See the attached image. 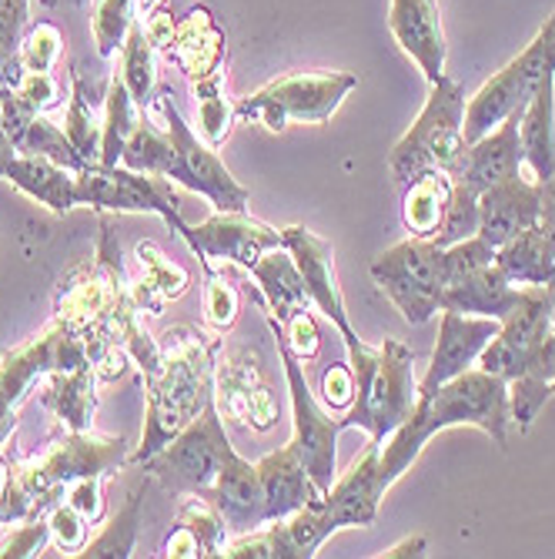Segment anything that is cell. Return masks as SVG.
Listing matches in <instances>:
<instances>
[{
    "label": "cell",
    "instance_id": "1",
    "mask_svg": "<svg viewBox=\"0 0 555 559\" xmlns=\"http://www.w3.org/2000/svg\"><path fill=\"white\" fill-rule=\"evenodd\" d=\"M55 316L68 322L87 348L105 342L121 345L141 372H150L161 362V342L141 325V312L131 298V278L121 262V245L114 241V228L108 222L100 225L97 255L61 282Z\"/></svg>",
    "mask_w": 555,
    "mask_h": 559
},
{
    "label": "cell",
    "instance_id": "2",
    "mask_svg": "<svg viewBox=\"0 0 555 559\" xmlns=\"http://www.w3.org/2000/svg\"><path fill=\"white\" fill-rule=\"evenodd\" d=\"M472 426L492 436L495 445L509 442L512 409H509V382L492 376L479 366L466 369L462 376L442 382L438 389L419 395L412 416L401 423L388 442H382V486L385 492L412 469L435 432Z\"/></svg>",
    "mask_w": 555,
    "mask_h": 559
},
{
    "label": "cell",
    "instance_id": "3",
    "mask_svg": "<svg viewBox=\"0 0 555 559\" xmlns=\"http://www.w3.org/2000/svg\"><path fill=\"white\" fill-rule=\"evenodd\" d=\"M161 362L144 372V432L131 452V463H147L184 426H191L215 395V355L221 348L218 332L205 335L178 325L161 338Z\"/></svg>",
    "mask_w": 555,
    "mask_h": 559
},
{
    "label": "cell",
    "instance_id": "4",
    "mask_svg": "<svg viewBox=\"0 0 555 559\" xmlns=\"http://www.w3.org/2000/svg\"><path fill=\"white\" fill-rule=\"evenodd\" d=\"M150 108L161 111L165 131L150 128L141 118L124 144L121 165L131 171H141V175L178 181L197 194H205L215 205V212H248V205H251L248 188L234 181V175L215 155V147L191 131V124L174 108L171 91H158Z\"/></svg>",
    "mask_w": 555,
    "mask_h": 559
},
{
    "label": "cell",
    "instance_id": "5",
    "mask_svg": "<svg viewBox=\"0 0 555 559\" xmlns=\"http://www.w3.org/2000/svg\"><path fill=\"white\" fill-rule=\"evenodd\" d=\"M519 301L498 322V335L482 348L479 369L509 382V409L519 432H529L552 395L555 329L545 285H519Z\"/></svg>",
    "mask_w": 555,
    "mask_h": 559
},
{
    "label": "cell",
    "instance_id": "6",
    "mask_svg": "<svg viewBox=\"0 0 555 559\" xmlns=\"http://www.w3.org/2000/svg\"><path fill=\"white\" fill-rule=\"evenodd\" d=\"M131 460L128 439L97 436L91 429L68 432L47 442L37 455L8 463L0 455V523L40 516L64 499V489L84 476H111Z\"/></svg>",
    "mask_w": 555,
    "mask_h": 559
},
{
    "label": "cell",
    "instance_id": "7",
    "mask_svg": "<svg viewBox=\"0 0 555 559\" xmlns=\"http://www.w3.org/2000/svg\"><path fill=\"white\" fill-rule=\"evenodd\" d=\"M348 366L355 372V402L341 416V429H365L385 442L419 402V382L412 376L415 352L398 338H385L378 348L359 338L348 345Z\"/></svg>",
    "mask_w": 555,
    "mask_h": 559
},
{
    "label": "cell",
    "instance_id": "8",
    "mask_svg": "<svg viewBox=\"0 0 555 559\" xmlns=\"http://www.w3.org/2000/svg\"><path fill=\"white\" fill-rule=\"evenodd\" d=\"M466 105H469L466 87L456 78L442 74L432 84L422 115L406 131V138L388 151V168L395 181L409 185L432 171L459 178L466 155H469Z\"/></svg>",
    "mask_w": 555,
    "mask_h": 559
},
{
    "label": "cell",
    "instance_id": "9",
    "mask_svg": "<svg viewBox=\"0 0 555 559\" xmlns=\"http://www.w3.org/2000/svg\"><path fill=\"white\" fill-rule=\"evenodd\" d=\"M359 87V78L348 71H294L268 81L262 91L238 100V118L258 121L268 131H285L288 121L325 124L341 100Z\"/></svg>",
    "mask_w": 555,
    "mask_h": 559
},
{
    "label": "cell",
    "instance_id": "10",
    "mask_svg": "<svg viewBox=\"0 0 555 559\" xmlns=\"http://www.w3.org/2000/svg\"><path fill=\"white\" fill-rule=\"evenodd\" d=\"M84 362H91L87 342L58 316L34 338L11 348L4 359H0V449L11 439L17 426V409L31 399L34 385H40L47 372L77 369Z\"/></svg>",
    "mask_w": 555,
    "mask_h": 559
},
{
    "label": "cell",
    "instance_id": "11",
    "mask_svg": "<svg viewBox=\"0 0 555 559\" xmlns=\"http://www.w3.org/2000/svg\"><path fill=\"white\" fill-rule=\"evenodd\" d=\"M268 325L275 332L278 342V355H281V366H285V379H288V399H291V445L298 449L301 463H305L312 483L318 486V492L325 496L331 489V483L338 479V436L341 419H335L328 409H322L318 399L309 389L305 369H301V359L291 352L288 338H285V325L268 312Z\"/></svg>",
    "mask_w": 555,
    "mask_h": 559
},
{
    "label": "cell",
    "instance_id": "12",
    "mask_svg": "<svg viewBox=\"0 0 555 559\" xmlns=\"http://www.w3.org/2000/svg\"><path fill=\"white\" fill-rule=\"evenodd\" d=\"M545 71H555V11L522 55L512 58L498 74H492L479 87L475 97H469L466 141L472 144V141L485 138L488 131H495L512 111H526Z\"/></svg>",
    "mask_w": 555,
    "mask_h": 559
},
{
    "label": "cell",
    "instance_id": "13",
    "mask_svg": "<svg viewBox=\"0 0 555 559\" xmlns=\"http://www.w3.org/2000/svg\"><path fill=\"white\" fill-rule=\"evenodd\" d=\"M231 442L225 432V419L212 402L201 409V416L184 426L158 455L144 463V473L155 476L174 496H205L225 463Z\"/></svg>",
    "mask_w": 555,
    "mask_h": 559
},
{
    "label": "cell",
    "instance_id": "14",
    "mask_svg": "<svg viewBox=\"0 0 555 559\" xmlns=\"http://www.w3.org/2000/svg\"><path fill=\"white\" fill-rule=\"evenodd\" d=\"M369 272L409 325H425L442 312V248L432 238L409 235L382 251Z\"/></svg>",
    "mask_w": 555,
    "mask_h": 559
},
{
    "label": "cell",
    "instance_id": "15",
    "mask_svg": "<svg viewBox=\"0 0 555 559\" xmlns=\"http://www.w3.org/2000/svg\"><path fill=\"white\" fill-rule=\"evenodd\" d=\"M77 205H91L100 212H147L161 215L168 225H181L178 201L171 198L168 185L155 175H141L124 165H87L77 171L74 185Z\"/></svg>",
    "mask_w": 555,
    "mask_h": 559
},
{
    "label": "cell",
    "instance_id": "16",
    "mask_svg": "<svg viewBox=\"0 0 555 559\" xmlns=\"http://www.w3.org/2000/svg\"><path fill=\"white\" fill-rule=\"evenodd\" d=\"M178 235L188 241V248L208 262H231L238 269H251L265 251L272 248H285V238L278 228L251 218L248 212H215L212 218H205L201 225H188L181 218Z\"/></svg>",
    "mask_w": 555,
    "mask_h": 559
},
{
    "label": "cell",
    "instance_id": "17",
    "mask_svg": "<svg viewBox=\"0 0 555 559\" xmlns=\"http://www.w3.org/2000/svg\"><path fill=\"white\" fill-rule=\"evenodd\" d=\"M382 442L369 439L365 452L351 463L325 496L315 499V510L328 533L345 526H372L378 520V502L385 499L382 486Z\"/></svg>",
    "mask_w": 555,
    "mask_h": 559
},
{
    "label": "cell",
    "instance_id": "18",
    "mask_svg": "<svg viewBox=\"0 0 555 559\" xmlns=\"http://www.w3.org/2000/svg\"><path fill=\"white\" fill-rule=\"evenodd\" d=\"M281 238H285V248L291 251V259H294V265L301 272V282H305V292H309L312 305L338 329L345 348L355 345L359 335H355V329H351V322H348L345 295H341L338 278H335V251H331V241L318 238L305 225L281 228Z\"/></svg>",
    "mask_w": 555,
    "mask_h": 559
},
{
    "label": "cell",
    "instance_id": "19",
    "mask_svg": "<svg viewBox=\"0 0 555 559\" xmlns=\"http://www.w3.org/2000/svg\"><path fill=\"white\" fill-rule=\"evenodd\" d=\"M215 405L221 416L258 432H268L278 419L275 395L262 382L258 359L251 366L248 352H231L221 366L215 362Z\"/></svg>",
    "mask_w": 555,
    "mask_h": 559
},
{
    "label": "cell",
    "instance_id": "20",
    "mask_svg": "<svg viewBox=\"0 0 555 559\" xmlns=\"http://www.w3.org/2000/svg\"><path fill=\"white\" fill-rule=\"evenodd\" d=\"M498 335V319H482V316H462L442 309V325H438V345L432 352V362L425 379L419 382V395L438 389L442 382L462 376L466 369L479 366L482 348Z\"/></svg>",
    "mask_w": 555,
    "mask_h": 559
},
{
    "label": "cell",
    "instance_id": "21",
    "mask_svg": "<svg viewBox=\"0 0 555 559\" xmlns=\"http://www.w3.org/2000/svg\"><path fill=\"white\" fill-rule=\"evenodd\" d=\"M388 31L395 44L419 64L429 84H435L445 74L448 44H445L438 0H391Z\"/></svg>",
    "mask_w": 555,
    "mask_h": 559
},
{
    "label": "cell",
    "instance_id": "22",
    "mask_svg": "<svg viewBox=\"0 0 555 559\" xmlns=\"http://www.w3.org/2000/svg\"><path fill=\"white\" fill-rule=\"evenodd\" d=\"M201 499H208L221 513V520L228 523V530H234V533H248V530L268 523V506H265L258 466H251L244 455H238L234 445L228 449L212 489Z\"/></svg>",
    "mask_w": 555,
    "mask_h": 559
},
{
    "label": "cell",
    "instance_id": "23",
    "mask_svg": "<svg viewBox=\"0 0 555 559\" xmlns=\"http://www.w3.org/2000/svg\"><path fill=\"white\" fill-rule=\"evenodd\" d=\"M539 222H542L539 181L516 175L479 194V238H485L492 248L506 245L509 238H516L519 231Z\"/></svg>",
    "mask_w": 555,
    "mask_h": 559
},
{
    "label": "cell",
    "instance_id": "24",
    "mask_svg": "<svg viewBox=\"0 0 555 559\" xmlns=\"http://www.w3.org/2000/svg\"><path fill=\"white\" fill-rule=\"evenodd\" d=\"M519 124H522V111H512L495 131H488L485 138L472 141L459 178H451V181H462L475 194H482L492 185H502V181L522 175L526 158H522Z\"/></svg>",
    "mask_w": 555,
    "mask_h": 559
},
{
    "label": "cell",
    "instance_id": "25",
    "mask_svg": "<svg viewBox=\"0 0 555 559\" xmlns=\"http://www.w3.org/2000/svg\"><path fill=\"white\" fill-rule=\"evenodd\" d=\"M168 61L194 84L201 78H212L221 71L225 61V34L218 31L208 8H191L184 21H178L171 44L165 47Z\"/></svg>",
    "mask_w": 555,
    "mask_h": 559
},
{
    "label": "cell",
    "instance_id": "26",
    "mask_svg": "<svg viewBox=\"0 0 555 559\" xmlns=\"http://www.w3.org/2000/svg\"><path fill=\"white\" fill-rule=\"evenodd\" d=\"M128 278H131V298L137 305V312L150 319L165 316L168 305L181 298L191 285L188 269L171 262L155 241H141L134 248V275Z\"/></svg>",
    "mask_w": 555,
    "mask_h": 559
},
{
    "label": "cell",
    "instance_id": "27",
    "mask_svg": "<svg viewBox=\"0 0 555 559\" xmlns=\"http://www.w3.org/2000/svg\"><path fill=\"white\" fill-rule=\"evenodd\" d=\"M255 466H258L262 489H265L268 520H285V516L298 513L301 506H309L322 496L291 442L262 455Z\"/></svg>",
    "mask_w": 555,
    "mask_h": 559
},
{
    "label": "cell",
    "instance_id": "28",
    "mask_svg": "<svg viewBox=\"0 0 555 559\" xmlns=\"http://www.w3.org/2000/svg\"><path fill=\"white\" fill-rule=\"evenodd\" d=\"M97 382L100 379L91 362H84L77 369L47 372L40 379V402L68 432H84V429H91V419L97 409V392H94Z\"/></svg>",
    "mask_w": 555,
    "mask_h": 559
},
{
    "label": "cell",
    "instance_id": "29",
    "mask_svg": "<svg viewBox=\"0 0 555 559\" xmlns=\"http://www.w3.org/2000/svg\"><path fill=\"white\" fill-rule=\"evenodd\" d=\"M519 285H512L502 269L492 262L488 269L442 288V309L462 312V316H482V319H506L512 305L519 301Z\"/></svg>",
    "mask_w": 555,
    "mask_h": 559
},
{
    "label": "cell",
    "instance_id": "30",
    "mask_svg": "<svg viewBox=\"0 0 555 559\" xmlns=\"http://www.w3.org/2000/svg\"><path fill=\"white\" fill-rule=\"evenodd\" d=\"M519 141H522V158L532 168L535 181L552 178L555 175V71H545L532 100L526 105Z\"/></svg>",
    "mask_w": 555,
    "mask_h": 559
},
{
    "label": "cell",
    "instance_id": "31",
    "mask_svg": "<svg viewBox=\"0 0 555 559\" xmlns=\"http://www.w3.org/2000/svg\"><path fill=\"white\" fill-rule=\"evenodd\" d=\"M495 265L512 285H552L555 282V241L539 225L519 231L506 245L495 248Z\"/></svg>",
    "mask_w": 555,
    "mask_h": 559
},
{
    "label": "cell",
    "instance_id": "32",
    "mask_svg": "<svg viewBox=\"0 0 555 559\" xmlns=\"http://www.w3.org/2000/svg\"><path fill=\"white\" fill-rule=\"evenodd\" d=\"M248 275L258 282V292L268 301V312L278 322H288L301 309H312V298L305 292V282H301V272L288 248L265 251V255L248 269Z\"/></svg>",
    "mask_w": 555,
    "mask_h": 559
},
{
    "label": "cell",
    "instance_id": "33",
    "mask_svg": "<svg viewBox=\"0 0 555 559\" xmlns=\"http://www.w3.org/2000/svg\"><path fill=\"white\" fill-rule=\"evenodd\" d=\"M4 181H11L24 194L37 198L40 205H47L55 215H64L77 205V198H74L77 171L50 162V158H40V155H17L11 162Z\"/></svg>",
    "mask_w": 555,
    "mask_h": 559
},
{
    "label": "cell",
    "instance_id": "34",
    "mask_svg": "<svg viewBox=\"0 0 555 559\" xmlns=\"http://www.w3.org/2000/svg\"><path fill=\"white\" fill-rule=\"evenodd\" d=\"M451 201V178L442 171L422 175L415 181H409L406 201H401V222L412 231V238H435L445 212Z\"/></svg>",
    "mask_w": 555,
    "mask_h": 559
},
{
    "label": "cell",
    "instance_id": "35",
    "mask_svg": "<svg viewBox=\"0 0 555 559\" xmlns=\"http://www.w3.org/2000/svg\"><path fill=\"white\" fill-rule=\"evenodd\" d=\"M158 50L150 47L147 34H144V21H131L128 27V37L121 44V81L128 84L134 105L144 111L155 105L158 97Z\"/></svg>",
    "mask_w": 555,
    "mask_h": 559
},
{
    "label": "cell",
    "instance_id": "36",
    "mask_svg": "<svg viewBox=\"0 0 555 559\" xmlns=\"http://www.w3.org/2000/svg\"><path fill=\"white\" fill-rule=\"evenodd\" d=\"M55 105H61V81L50 71H27L17 91L4 100V124L8 134L17 141V134L37 118L47 115Z\"/></svg>",
    "mask_w": 555,
    "mask_h": 559
},
{
    "label": "cell",
    "instance_id": "37",
    "mask_svg": "<svg viewBox=\"0 0 555 559\" xmlns=\"http://www.w3.org/2000/svg\"><path fill=\"white\" fill-rule=\"evenodd\" d=\"M141 121V108L134 105V97L121 74L114 71L105 91V134H100V165H121L124 144L131 131Z\"/></svg>",
    "mask_w": 555,
    "mask_h": 559
},
{
    "label": "cell",
    "instance_id": "38",
    "mask_svg": "<svg viewBox=\"0 0 555 559\" xmlns=\"http://www.w3.org/2000/svg\"><path fill=\"white\" fill-rule=\"evenodd\" d=\"M194 91V108H197V134L205 138L212 147H221L231 134V124L238 118V108L221 87V71L212 78H201L191 84Z\"/></svg>",
    "mask_w": 555,
    "mask_h": 559
},
{
    "label": "cell",
    "instance_id": "39",
    "mask_svg": "<svg viewBox=\"0 0 555 559\" xmlns=\"http://www.w3.org/2000/svg\"><path fill=\"white\" fill-rule=\"evenodd\" d=\"M17 155H40V158H50L58 162L71 171H81L87 168V162L77 155V147L71 144V138L64 134V128H58L47 115H37L21 134H17Z\"/></svg>",
    "mask_w": 555,
    "mask_h": 559
},
{
    "label": "cell",
    "instance_id": "40",
    "mask_svg": "<svg viewBox=\"0 0 555 559\" xmlns=\"http://www.w3.org/2000/svg\"><path fill=\"white\" fill-rule=\"evenodd\" d=\"M74 91H71V105H68V118H64V134L71 138V144L77 147V155L87 165L100 162V134H105V124H97L94 118V97H87V84L81 74L71 78Z\"/></svg>",
    "mask_w": 555,
    "mask_h": 559
},
{
    "label": "cell",
    "instance_id": "41",
    "mask_svg": "<svg viewBox=\"0 0 555 559\" xmlns=\"http://www.w3.org/2000/svg\"><path fill=\"white\" fill-rule=\"evenodd\" d=\"M137 523H141V489L128 496L124 510L100 530L94 539L84 543V549L77 552L81 559H100V556H118L128 559L134 552V539H137Z\"/></svg>",
    "mask_w": 555,
    "mask_h": 559
},
{
    "label": "cell",
    "instance_id": "42",
    "mask_svg": "<svg viewBox=\"0 0 555 559\" xmlns=\"http://www.w3.org/2000/svg\"><path fill=\"white\" fill-rule=\"evenodd\" d=\"M178 526H184L197 546H201V556H218L225 539H228V523L221 520V513L208 499L201 496H191L181 510H178Z\"/></svg>",
    "mask_w": 555,
    "mask_h": 559
},
{
    "label": "cell",
    "instance_id": "43",
    "mask_svg": "<svg viewBox=\"0 0 555 559\" xmlns=\"http://www.w3.org/2000/svg\"><path fill=\"white\" fill-rule=\"evenodd\" d=\"M201 269H205V325L218 335H225L241 312V295L238 288L225 278V272H218L208 259H201Z\"/></svg>",
    "mask_w": 555,
    "mask_h": 559
},
{
    "label": "cell",
    "instance_id": "44",
    "mask_svg": "<svg viewBox=\"0 0 555 559\" xmlns=\"http://www.w3.org/2000/svg\"><path fill=\"white\" fill-rule=\"evenodd\" d=\"M472 235H479V194L462 181H451L448 212H445V222H442V228H438V235L432 241L438 248H448V245L466 241Z\"/></svg>",
    "mask_w": 555,
    "mask_h": 559
},
{
    "label": "cell",
    "instance_id": "45",
    "mask_svg": "<svg viewBox=\"0 0 555 559\" xmlns=\"http://www.w3.org/2000/svg\"><path fill=\"white\" fill-rule=\"evenodd\" d=\"M492 262H495V248L485 238H479V235L442 248V288L456 285V282H462V278H469V275H475L482 269H488Z\"/></svg>",
    "mask_w": 555,
    "mask_h": 559
},
{
    "label": "cell",
    "instance_id": "46",
    "mask_svg": "<svg viewBox=\"0 0 555 559\" xmlns=\"http://www.w3.org/2000/svg\"><path fill=\"white\" fill-rule=\"evenodd\" d=\"M61 47H64V34L55 24L40 21V24L27 27L17 55L24 61V71H50L55 61L61 58Z\"/></svg>",
    "mask_w": 555,
    "mask_h": 559
},
{
    "label": "cell",
    "instance_id": "47",
    "mask_svg": "<svg viewBox=\"0 0 555 559\" xmlns=\"http://www.w3.org/2000/svg\"><path fill=\"white\" fill-rule=\"evenodd\" d=\"M47 539H50L47 513L27 516V520H21V526H14L4 539H0V559H31L47 546Z\"/></svg>",
    "mask_w": 555,
    "mask_h": 559
},
{
    "label": "cell",
    "instance_id": "48",
    "mask_svg": "<svg viewBox=\"0 0 555 559\" xmlns=\"http://www.w3.org/2000/svg\"><path fill=\"white\" fill-rule=\"evenodd\" d=\"M47 523H50V536H55V543L64 549V552H71V556H77L81 549H84V543H87V520L74 510L71 502H55L47 510Z\"/></svg>",
    "mask_w": 555,
    "mask_h": 559
},
{
    "label": "cell",
    "instance_id": "49",
    "mask_svg": "<svg viewBox=\"0 0 555 559\" xmlns=\"http://www.w3.org/2000/svg\"><path fill=\"white\" fill-rule=\"evenodd\" d=\"M281 325H285V338H288V345H291V352L298 355V359L301 362H315L318 352H322V332H318L312 312L301 309V312H294Z\"/></svg>",
    "mask_w": 555,
    "mask_h": 559
},
{
    "label": "cell",
    "instance_id": "50",
    "mask_svg": "<svg viewBox=\"0 0 555 559\" xmlns=\"http://www.w3.org/2000/svg\"><path fill=\"white\" fill-rule=\"evenodd\" d=\"M31 21V0H0V55H17Z\"/></svg>",
    "mask_w": 555,
    "mask_h": 559
},
{
    "label": "cell",
    "instance_id": "51",
    "mask_svg": "<svg viewBox=\"0 0 555 559\" xmlns=\"http://www.w3.org/2000/svg\"><path fill=\"white\" fill-rule=\"evenodd\" d=\"M322 402L331 413H348L351 402H355V372L348 362L328 366L322 376Z\"/></svg>",
    "mask_w": 555,
    "mask_h": 559
},
{
    "label": "cell",
    "instance_id": "52",
    "mask_svg": "<svg viewBox=\"0 0 555 559\" xmlns=\"http://www.w3.org/2000/svg\"><path fill=\"white\" fill-rule=\"evenodd\" d=\"M105 479L108 476H84L64 489V502H71L91 526L100 523V516H105V496H100V483Z\"/></svg>",
    "mask_w": 555,
    "mask_h": 559
},
{
    "label": "cell",
    "instance_id": "53",
    "mask_svg": "<svg viewBox=\"0 0 555 559\" xmlns=\"http://www.w3.org/2000/svg\"><path fill=\"white\" fill-rule=\"evenodd\" d=\"M174 27H178V21H174V14L171 11H155L147 21H144V34H147V40H150V47L155 50H165L168 44H171V37H174Z\"/></svg>",
    "mask_w": 555,
    "mask_h": 559
},
{
    "label": "cell",
    "instance_id": "54",
    "mask_svg": "<svg viewBox=\"0 0 555 559\" xmlns=\"http://www.w3.org/2000/svg\"><path fill=\"white\" fill-rule=\"evenodd\" d=\"M161 552H165L168 559H197V556H201V546H197V539H194L184 526L174 523V530L168 533Z\"/></svg>",
    "mask_w": 555,
    "mask_h": 559
},
{
    "label": "cell",
    "instance_id": "55",
    "mask_svg": "<svg viewBox=\"0 0 555 559\" xmlns=\"http://www.w3.org/2000/svg\"><path fill=\"white\" fill-rule=\"evenodd\" d=\"M24 61L21 55H0V105L17 91V84L24 81Z\"/></svg>",
    "mask_w": 555,
    "mask_h": 559
},
{
    "label": "cell",
    "instance_id": "56",
    "mask_svg": "<svg viewBox=\"0 0 555 559\" xmlns=\"http://www.w3.org/2000/svg\"><path fill=\"white\" fill-rule=\"evenodd\" d=\"M539 198H542V228L555 241V175L539 181Z\"/></svg>",
    "mask_w": 555,
    "mask_h": 559
},
{
    "label": "cell",
    "instance_id": "57",
    "mask_svg": "<svg viewBox=\"0 0 555 559\" xmlns=\"http://www.w3.org/2000/svg\"><path fill=\"white\" fill-rule=\"evenodd\" d=\"M425 549H429V539L425 536H406L401 543H395V546H388L385 552H378L382 559H401V556H425Z\"/></svg>",
    "mask_w": 555,
    "mask_h": 559
},
{
    "label": "cell",
    "instance_id": "58",
    "mask_svg": "<svg viewBox=\"0 0 555 559\" xmlns=\"http://www.w3.org/2000/svg\"><path fill=\"white\" fill-rule=\"evenodd\" d=\"M17 158V144L14 138L8 134V124H4V105H0V178L8 175L11 162Z\"/></svg>",
    "mask_w": 555,
    "mask_h": 559
},
{
    "label": "cell",
    "instance_id": "59",
    "mask_svg": "<svg viewBox=\"0 0 555 559\" xmlns=\"http://www.w3.org/2000/svg\"><path fill=\"white\" fill-rule=\"evenodd\" d=\"M165 8V0H134V17L137 21H147L155 11H161Z\"/></svg>",
    "mask_w": 555,
    "mask_h": 559
},
{
    "label": "cell",
    "instance_id": "60",
    "mask_svg": "<svg viewBox=\"0 0 555 559\" xmlns=\"http://www.w3.org/2000/svg\"><path fill=\"white\" fill-rule=\"evenodd\" d=\"M548 305H552V329H555V282L548 285ZM552 395H555V372H552Z\"/></svg>",
    "mask_w": 555,
    "mask_h": 559
}]
</instances>
